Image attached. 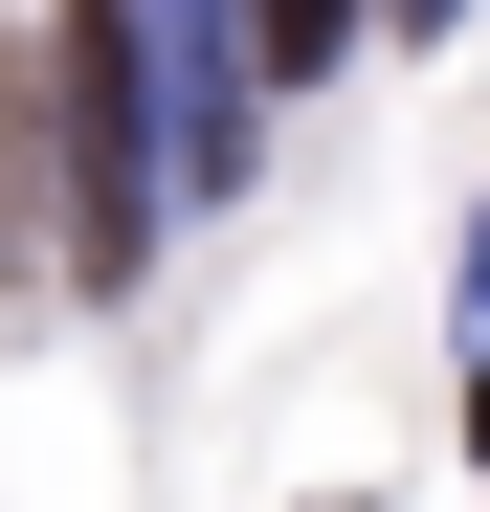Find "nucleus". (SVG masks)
<instances>
[{"mask_svg":"<svg viewBox=\"0 0 490 512\" xmlns=\"http://www.w3.org/2000/svg\"><path fill=\"white\" fill-rule=\"evenodd\" d=\"M468 446H490V401H468Z\"/></svg>","mask_w":490,"mask_h":512,"instance_id":"2","label":"nucleus"},{"mask_svg":"<svg viewBox=\"0 0 490 512\" xmlns=\"http://www.w3.org/2000/svg\"><path fill=\"white\" fill-rule=\"evenodd\" d=\"M245 23H268V67H335V23H357V0H245Z\"/></svg>","mask_w":490,"mask_h":512,"instance_id":"1","label":"nucleus"}]
</instances>
